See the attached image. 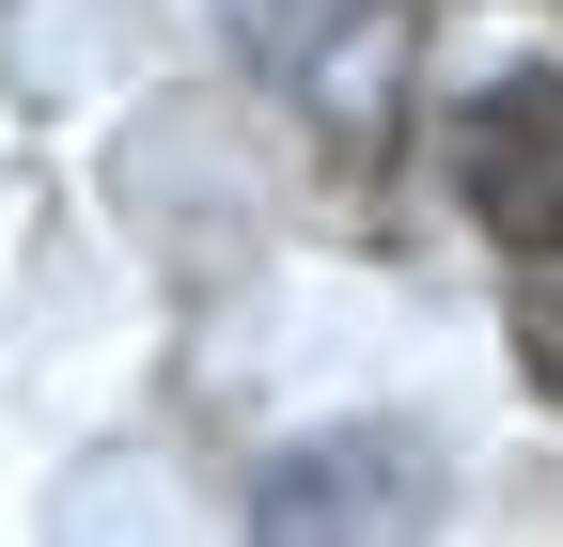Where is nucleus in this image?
Masks as SVG:
<instances>
[{
	"label": "nucleus",
	"mask_w": 563,
	"mask_h": 547,
	"mask_svg": "<svg viewBox=\"0 0 563 547\" xmlns=\"http://www.w3.org/2000/svg\"><path fill=\"white\" fill-rule=\"evenodd\" d=\"M454 188H470V220L501 235L517 266H563V79H548V63H517V79L470 94Z\"/></svg>",
	"instance_id": "nucleus-1"
},
{
	"label": "nucleus",
	"mask_w": 563,
	"mask_h": 547,
	"mask_svg": "<svg viewBox=\"0 0 563 547\" xmlns=\"http://www.w3.org/2000/svg\"><path fill=\"white\" fill-rule=\"evenodd\" d=\"M407 516H422L407 438H329V454H282L251 485V532H407Z\"/></svg>",
	"instance_id": "nucleus-2"
},
{
	"label": "nucleus",
	"mask_w": 563,
	"mask_h": 547,
	"mask_svg": "<svg viewBox=\"0 0 563 547\" xmlns=\"http://www.w3.org/2000/svg\"><path fill=\"white\" fill-rule=\"evenodd\" d=\"M391 0H251V63L282 94H344V47H376Z\"/></svg>",
	"instance_id": "nucleus-3"
},
{
	"label": "nucleus",
	"mask_w": 563,
	"mask_h": 547,
	"mask_svg": "<svg viewBox=\"0 0 563 547\" xmlns=\"http://www.w3.org/2000/svg\"><path fill=\"white\" fill-rule=\"evenodd\" d=\"M517 360H532V391L563 406V266H532V282H517Z\"/></svg>",
	"instance_id": "nucleus-4"
}]
</instances>
